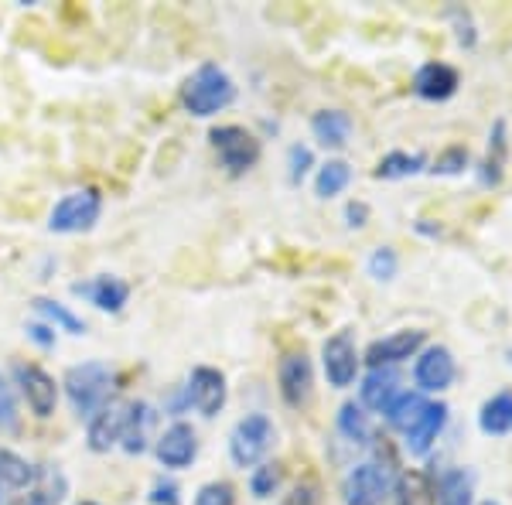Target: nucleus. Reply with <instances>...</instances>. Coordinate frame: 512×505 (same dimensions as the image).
Returning <instances> with one entry per match:
<instances>
[{"mask_svg":"<svg viewBox=\"0 0 512 505\" xmlns=\"http://www.w3.org/2000/svg\"><path fill=\"white\" fill-rule=\"evenodd\" d=\"M366 215H369V209H366L362 202H352L349 209H345V219H349V226H352V229L366 226Z\"/></svg>","mask_w":512,"mask_h":505,"instance_id":"obj_38","label":"nucleus"},{"mask_svg":"<svg viewBox=\"0 0 512 505\" xmlns=\"http://www.w3.org/2000/svg\"><path fill=\"white\" fill-rule=\"evenodd\" d=\"M444 424H448V403H427L424 413L403 430V447H407L414 458H427L431 454V447L437 444V437H441Z\"/></svg>","mask_w":512,"mask_h":505,"instance_id":"obj_15","label":"nucleus"},{"mask_svg":"<svg viewBox=\"0 0 512 505\" xmlns=\"http://www.w3.org/2000/svg\"><path fill=\"white\" fill-rule=\"evenodd\" d=\"M280 482H284V468H280L277 461H263V465H256L250 471L253 499H270V495H277Z\"/></svg>","mask_w":512,"mask_h":505,"instance_id":"obj_29","label":"nucleus"},{"mask_svg":"<svg viewBox=\"0 0 512 505\" xmlns=\"http://www.w3.org/2000/svg\"><path fill=\"white\" fill-rule=\"evenodd\" d=\"M437 505H472L475 502V478L465 468H448L434 485Z\"/></svg>","mask_w":512,"mask_h":505,"instance_id":"obj_20","label":"nucleus"},{"mask_svg":"<svg viewBox=\"0 0 512 505\" xmlns=\"http://www.w3.org/2000/svg\"><path fill=\"white\" fill-rule=\"evenodd\" d=\"M468 168V151L465 147H448L444 154H437L434 161V175H461Z\"/></svg>","mask_w":512,"mask_h":505,"instance_id":"obj_33","label":"nucleus"},{"mask_svg":"<svg viewBox=\"0 0 512 505\" xmlns=\"http://www.w3.org/2000/svg\"><path fill=\"white\" fill-rule=\"evenodd\" d=\"M103 215V195L96 188H76V192L62 195L55 209L48 212V229L59 236L89 233Z\"/></svg>","mask_w":512,"mask_h":505,"instance_id":"obj_5","label":"nucleus"},{"mask_svg":"<svg viewBox=\"0 0 512 505\" xmlns=\"http://www.w3.org/2000/svg\"><path fill=\"white\" fill-rule=\"evenodd\" d=\"M393 471L379 461H362L355 465L342 482V499L345 505H383V499L393 495Z\"/></svg>","mask_w":512,"mask_h":505,"instance_id":"obj_6","label":"nucleus"},{"mask_svg":"<svg viewBox=\"0 0 512 505\" xmlns=\"http://www.w3.org/2000/svg\"><path fill=\"white\" fill-rule=\"evenodd\" d=\"M489 157H485L482 164V181L485 185H499L502 178V161H506V123H495V134L489 137Z\"/></svg>","mask_w":512,"mask_h":505,"instance_id":"obj_30","label":"nucleus"},{"mask_svg":"<svg viewBox=\"0 0 512 505\" xmlns=\"http://www.w3.org/2000/svg\"><path fill=\"white\" fill-rule=\"evenodd\" d=\"M72 291H76L79 297H86L89 304H96L99 311H110V314L123 311L130 301V284H123L120 277H110V273L89 280V284H76Z\"/></svg>","mask_w":512,"mask_h":505,"instance_id":"obj_17","label":"nucleus"},{"mask_svg":"<svg viewBox=\"0 0 512 505\" xmlns=\"http://www.w3.org/2000/svg\"><path fill=\"white\" fill-rule=\"evenodd\" d=\"M427 403H431V400H424V393H417V389H400V393H396V400L383 410V417H386V424H390L393 430H407L420 417V413H424Z\"/></svg>","mask_w":512,"mask_h":505,"instance_id":"obj_24","label":"nucleus"},{"mask_svg":"<svg viewBox=\"0 0 512 505\" xmlns=\"http://www.w3.org/2000/svg\"><path fill=\"white\" fill-rule=\"evenodd\" d=\"M277 444V427L267 413H246L229 434V458L236 468H256L267 461V454Z\"/></svg>","mask_w":512,"mask_h":505,"instance_id":"obj_3","label":"nucleus"},{"mask_svg":"<svg viewBox=\"0 0 512 505\" xmlns=\"http://www.w3.org/2000/svg\"><path fill=\"white\" fill-rule=\"evenodd\" d=\"M338 434L359 447H366L373 441V424H369L366 407H359V403H352V400L342 403V407H338Z\"/></svg>","mask_w":512,"mask_h":505,"instance_id":"obj_23","label":"nucleus"},{"mask_svg":"<svg viewBox=\"0 0 512 505\" xmlns=\"http://www.w3.org/2000/svg\"><path fill=\"white\" fill-rule=\"evenodd\" d=\"M14 379H18L31 413H35L38 420L52 417L55 407H59V383H55V379L48 376L41 366H35V362H21V366H14Z\"/></svg>","mask_w":512,"mask_h":505,"instance_id":"obj_12","label":"nucleus"},{"mask_svg":"<svg viewBox=\"0 0 512 505\" xmlns=\"http://www.w3.org/2000/svg\"><path fill=\"white\" fill-rule=\"evenodd\" d=\"M349 185H352V168H349V161H342V157H332V161H325L318 168V178H315L318 198H335Z\"/></svg>","mask_w":512,"mask_h":505,"instance_id":"obj_26","label":"nucleus"},{"mask_svg":"<svg viewBox=\"0 0 512 505\" xmlns=\"http://www.w3.org/2000/svg\"><path fill=\"white\" fill-rule=\"evenodd\" d=\"M18 424V400H14L7 379L0 376V427H14Z\"/></svg>","mask_w":512,"mask_h":505,"instance_id":"obj_36","label":"nucleus"},{"mask_svg":"<svg viewBox=\"0 0 512 505\" xmlns=\"http://www.w3.org/2000/svg\"><path fill=\"white\" fill-rule=\"evenodd\" d=\"M209 140H212V151H216L219 164L226 168V175H246L260 164L263 157V144L253 130L239 127V123H222V127H212L209 130Z\"/></svg>","mask_w":512,"mask_h":505,"instance_id":"obj_4","label":"nucleus"},{"mask_svg":"<svg viewBox=\"0 0 512 505\" xmlns=\"http://www.w3.org/2000/svg\"><path fill=\"white\" fill-rule=\"evenodd\" d=\"M62 389L69 396V407L79 413V417H93L99 407L110 403L113 393V369L106 362H82V366H72L65 372Z\"/></svg>","mask_w":512,"mask_h":505,"instance_id":"obj_2","label":"nucleus"},{"mask_svg":"<svg viewBox=\"0 0 512 505\" xmlns=\"http://www.w3.org/2000/svg\"><path fill=\"white\" fill-rule=\"evenodd\" d=\"M127 407H130V403L110 400L106 407H99L93 417H89V424H86V444H89V451L106 454L110 447L120 444L123 424H127Z\"/></svg>","mask_w":512,"mask_h":505,"instance_id":"obj_14","label":"nucleus"},{"mask_svg":"<svg viewBox=\"0 0 512 505\" xmlns=\"http://www.w3.org/2000/svg\"><path fill=\"white\" fill-rule=\"evenodd\" d=\"M226 400H229L226 376L212 366H195L192 376H188V386H185L188 407H195V413H202L205 420H212L226 410Z\"/></svg>","mask_w":512,"mask_h":505,"instance_id":"obj_10","label":"nucleus"},{"mask_svg":"<svg viewBox=\"0 0 512 505\" xmlns=\"http://www.w3.org/2000/svg\"><path fill=\"white\" fill-rule=\"evenodd\" d=\"M458 86H461V76L448 62H427V65H420L414 76V93L420 99H427V103H444V99H451L458 93Z\"/></svg>","mask_w":512,"mask_h":505,"instance_id":"obj_16","label":"nucleus"},{"mask_svg":"<svg viewBox=\"0 0 512 505\" xmlns=\"http://www.w3.org/2000/svg\"><path fill=\"white\" fill-rule=\"evenodd\" d=\"M35 478H38V471L28 458H21L18 451H7V447L0 451V485L28 488V485H35Z\"/></svg>","mask_w":512,"mask_h":505,"instance_id":"obj_27","label":"nucleus"},{"mask_svg":"<svg viewBox=\"0 0 512 505\" xmlns=\"http://www.w3.org/2000/svg\"><path fill=\"white\" fill-rule=\"evenodd\" d=\"M315 164V154H311V147H304V144H294L291 151H287V175H291V181L297 185L304 175H308V168Z\"/></svg>","mask_w":512,"mask_h":505,"instance_id":"obj_35","label":"nucleus"},{"mask_svg":"<svg viewBox=\"0 0 512 505\" xmlns=\"http://www.w3.org/2000/svg\"><path fill=\"white\" fill-rule=\"evenodd\" d=\"M154 454H158L161 468L168 471H185L195 465L198 458V434L192 424L175 420L171 427L161 430V437L154 441Z\"/></svg>","mask_w":512,"mask_h":505,"instance_id":"obj_11","label":"nucleus"},{"mask_svg":"<svg viewBox=\"0 0 512 505\" xmlns=\"http://www.w3.org/2000/svg\"><path fill=\"white\" fill-rule=\"evenodd\" d=\"M454 376H458V366H454V355L444 345H427L424 352L417 355L414 362V383L417 393H444Z\"/></svg>","mask_w":512,"mask_h":505,"instance_id":"obj_13","label":"nucleus"},{"mask_svg":"<svg viewBox=\"0 0 512 505\" xmlns=\"http://www.w3.org/2000/svg\"><path fill=\"white\" fill-rule=\"evenodd\" d=\"M11 505H48V502L41 499L38 492H31V495H21V499H18V502H11Z\"/></svg>","mask_w":512,"mask_h":505,"instance_id":"obj_40","label":"nucleus"},{"mask_svg":"<svg viewBox=\"0 0 512 505\" xmlns=\"http://www.w3.org/2000/svg\"><path fill=\"white\" fill-rule=\"evenodd\" d=\"M151 505H181V488L175 485V482H154V488H151Z\"/></svg>","mask_w":512,"mask_h":505,"instance_id":"obj_37","label":"nucleus"},{"mask_svg":"<svg viewBox=\"0 0 512 505\" xmlns=\"http://www.w3.org/2000/svg\"><path fill=\"white\" fill-rule=\"evenodd\" d=\"M424 345H427V331L403 328V331H393V335H383V338H376V342H369L362 362H366L369 369H393L407 359H417V355L424 352Z\"/></svg>","mask_w":512,"mask_h":505,"instance_id":"obj_7","label":"nucleus"},{"mask_svg":"<svg viewBox=\"0 0 512 505\" xmlns=\"http://www.w3.org/2000/svg\"><path fill=\"white\" fill-rule=\"evenodd\" d=\"M396 393H400V376H396V369H369L366 376H362V386H359L362 407L383 413L396 400Z\"/></svg>","mask_w":512,"mask_h":505,"instance_id":"obj_18","label":"nucleus"},{"mask_svg":"<svg viewBox=\"0 0 512 505\" xmlns=\"http://www.w3.org/2000/svg\"><path fill=\"white\" fill-rule=\"evenodd\" d=\"M277 389H280V400L287 407H304L311 400V389H315V369H311L308 352L291 349L280 355L277 362Z\"/></svg>","mask_w":512,"mask_h":505,"instance_id":"obj_9","label":"nucleus"},{"mask_svg":"<svg viewBox=\"0 0 512 505\" xmlns=\"http://www.w3.org/2000/svg\"><path fill=\"white\" fill-rule=\"evenodd\" d=\"M280 505H321V485L304 478V482H297L291 492L280 499Z\"/></svg>","mask_w":512,"mask_h":505,"instance_id":"obj_34","label":"nucleus"},{"mask_svg":"<svg viewBox=\"0 0 512 505\" xmlns=\"http://www.w3.org/2000/svg\"><path fill=\"white\" fill-rule=\"evenodd\" d=\"M478 505H499V502H478Z\"/></svg>","mask_w":512,"mask_h":505,"instance_id":"obj_41","label":"nucleus"},{"mask_svg":"<svg viewBox=\"0 0 512 505\" xmlns=\"http://www.w3.org/2000/svg\"><path fill=\"white\" fill-rule=\"evenodd\" d=\"M192 505H236V488L229 482H205Z\"/></svg>","mask_w":512,"mask_h":505,"instance_id":"obj_32","label":"nucleus"},{"mask_svg":"<svg viewBox=\"0 0 512 505\" xmlns=\"http://www.w3.org/2000/svg\"><path fill=\"white\" fill-rule=\"evenodd\" d=\"M311 134L328 151H342L352 137V117L345 110H318L311 117Z\"/></svg>","mask_w":512,"mask_h":505,"instance_id":"obj_19","label":"nucleus"},{"mask_svg":"<svg viewBox=\"0 0 512 505\" xmlns=\"http://www.w3.org/2000/svg\"><path fill=\"white\" fill-rule=\"evenodd\" d=\"M478 430L489 437H506L512 434V393L502 389V393L489 396L478 410Z\"/></svg>","mask_w":512,"mask_h":505,"instance_id":"obj_21","label":"nucleus"},{"mask_svg":"<svg viewBox=\"0 0 512 505\" xmlns=\"http://www.w3.org/2000/svg\"><path fill=\"white\" fill-rule=\"evenodd\" d=\"M362 355L355 349L352 331H335L325 345H321V369H325V379L332 389H349L359 376Z\"/></svg>","mask_w":512,"mask_h":505,"instance_id":"obj_8","label":"nucleus"},{"mask_svg":"<svg viewBox=\"0 0 512 505\" xmlns=\"http://www.w3.org/2000/svg\"><path fill=\"white\" fill-rule=\"evenodd\" d=\"M233 103H236V82L229 79L226 69H219L212 62L198 65L192 76L185 79V86H181V106L195 120L216 117V113H222Z\"/></svg>","mask_w":512,"mask_h":505,"instance_id":"obj_1","label":"nucleus"},{"mask_svg":"<svg viewBox=\"0 0 512 505\" xmlns=\"http://www.w3.org/2000/svg\"><path fill=\"white\" fill-rule=\"evenodd\" d=\"M35 311L38 314H45L48 321H52L55 328H62V331H69V335H82L86 331V321L76 318L65 304L59 301H48V297H35Z\"/></svg>","mask_w":512,"mask_h":505,"instance_id":"obj_28","label":"nucleus"},{"mask_svg":"<svg viewBox=\"0 0 512 505\" xmlns=\"http://www.w3.org/2000/svg\"><path fill=\"white\" fill-rule=\"evenodd\" d=\"M28 338H35V342L45 345V349H48V345H55V335H52V328H48V325H31Z\"/></svg>","mask_w":512,"mask_h":505,"instance_id":"obj_39","label":"nucleus"},{"mask_svg":"<svg viewBox=\"0 0 512 505\" xmlns=\"http://www.w3.org/2000/svg\"><path fill=\"white\" fill-rule=\"evenodd\" d=\"M369 277L376 280H393L396 270H400V256H396L393 246H379V250H373V256H369Z\"/></svg>","mask_w":512,"mask_h":505,"instance_id":"obj_31","label":"nucleus"},{"mask_svg":"<svg viewBox=\"0 0 512 505\" xmlns=\"http://www.w3.org/2000/svg\"><path fill=\"white\" fill-rule=\"evenodd\" d=\"M154 424V410L147 407L144 400L130 403L127 407V424H123V437H120V447L127 454H144L147 451V430Z\"/></svg>","mask_w":512,"mask_h":505,"instance_id":"obj_22","label":"nucleus"},{"mask_svg":"<svg viewBox=\"0 0 512 505\" xmlns=\"http://www.w3.org/2000/svg\"><path fill=\"white\" fill-rule=\"evenodd\" d=\"M79 505H99V502H79Z\"/></svg>","mask_w":512,"mask_h":505,"instance_id":"obj_42","label":"nucleus"},{"mask_svg":"<svg viewBox=\"0 0 512 505\" xmlns=\"http://www.w3.org/2000/svg\"><path fill=\"white\" fill-rule=\"evenodd\" d=\"M427 168V157L424 154H407V151H390L383 161L376 164L373 175L383 178V181H400V178H410V175H420Z\"/></svg>","mask_w":512,"mask_h":505,"instance_id":"obj_25","label":"nucleus"}]
</instances>
